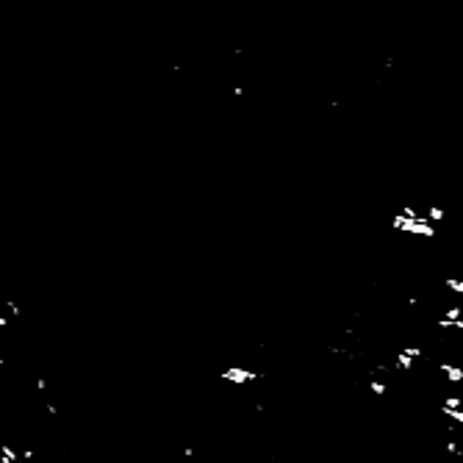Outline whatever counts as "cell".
<instances>
[{
	"label": "cell",
	"instance_id": "1",
	"mask_svg": "<svg viewBox=\"0 0 463 463\" xmlns=\"http://www.w3.org/2000/svg\"><path fill=\"white\" fill-rule=\"evenodd\" d=\"M261 375H255V372L244 369V366H230V369L222 372V380H228V383H236V385H244V383H253V380H258Z\"/></svg>",
	"mask_w": 463,
	"mask_h": 463
},
{
	"label": "cell",
	"instance_id": "2",
	"mask_svg": "<svg viewBox=\"0 0 463 463\" xmlns=\"http://www.w3.org/2000/svg\"><path fill=\"white\" fill-rule=\"evenodd\" d=\"M438 369H441V375L447 377L449 383H463V366H458V364H447V361H444Z\"/></svg>",
	"mask_w": 463,
	"mask_h": 463
},
{
	"label": "cell",
	"instance_id": "3",
	"mask_svg": "<svg viewBox=\"0 0 463 463\" xmlns=\"http://www.w3.org/2000/svg\"><path fill=\"white\" fill-rule=\"evenodd\" d=\"M394 366H397L400 372H411V369H413V358H411V355H405V352L400 349V352H397V361H394Z\"/></svg>",
	"mask_w": 463,
	"mask_h": 463
},
{
	"label": "cell",
	"instance_id": "4",
	"mask_svg": "<svg viewBox=\"0 0 463 463\" xmlns=\"http://www.w3.org/2000/svg\"><path fill=\"white\" fill-rule=\"evenodd\" d=\"M441 413H444V419H452L455 424L463 427V408H441Z\"/></svg>",
	"mask_w": 463,
	"mask_h": 463
},
{
	"label": "cell",
	"instance_id": "5",
	"mask_svg": "<svg viewBox=\"0 0 463 463\" xmlns=\"http://www.w3.org/2000/svg\"><path fill=\"white\" fill-rule=\"evenodd\" d=\"M438 328L441 330H463V319H438Z\"/></svg>",
	"mask_w": 463,
	"mask_h": 463
},
{
	"label": "cell",
	"instance_id": "6",
	"mask_svg": "<svg viewBox=\"0 0 463 463\" xmlns=\"http://www.w3.org/2000/svg\"><path fill=\"white\" fill-rule=\"evenodd\" d=\"M441 319H449V322H452V319H463V308L460 305H449L447 311H444Z\"/></svg>",
	"mask_w": 463,
	"mask_h": 463
},
{
	"label": "cell",
	"instance_id": "7",
	"mask_svg": "<svg viewBox=\"0 0 463 463\" xmlns=\"http://www.w3.org/2000/svg\"><path fill=\"white\" fill-rule=\"evenodd\" d=\"M369 391H372L375 397H383L385 391H388V385H385L383 380H372V383H369Z\"/></svg>",
	"mask_w": 463,
	"mask_h": 463
},
{
	"label": "cell",
	"instance_id": "8",
	"mask_svg": "<svg viewBox=\"0 0 463 463\" xmlns=\"http://www.w3.org/2000/svg\"><path fill=\"white\" fill-rule=\"evenodd\" d=\"M441 408H463V400L458 394H449V397H444V405Z\"/></svg>",
	"mask_w": 463,
	"mask_h": 463
},
{
	"label": "cell",
	"instance_id": "9",
	"mask_svg": "<svg viewBox=\"0 0 463 463\" xmlns=\"http://www.w3.org/2000/svg\"><path fill=\"white\" fill-rule=\"evenodd\" d=\"M444 449H447L449 455H460V447L455 441H444Z\"/></svg>",
	"mask_w": 463,
	"mask_h": 463
},
{
	"label": "cell",
	"instance_id": "10",
	"mask_svg": "<svg viewBox=\"0 0 463 463\" xmlns=\"http://www.w3.org/2000/svg\"><path fill=\"white\" fill-rule=\"evenodd\" d=\"M402 352H405V355H411L413 361H416V358H421V347H405Z\"/></svg>",
	"mask_w": 463,
	"mask_h": 463
},
{
	"label": "cell",
	"instance_id": "11",
	"mask_svg": "<svg viewBox=\"0 0 463 463\" xmlns=\"http://www.w3.org/2000/svg\"><path fill=\"white\" fill-rule=\"evenodd\" d=\"M427 217H430V219H441L444 211H441V208H430V213H427Z\"/></svg>",
	"mask_w": 463,
	"mask_h": 463
}]
</instances>
